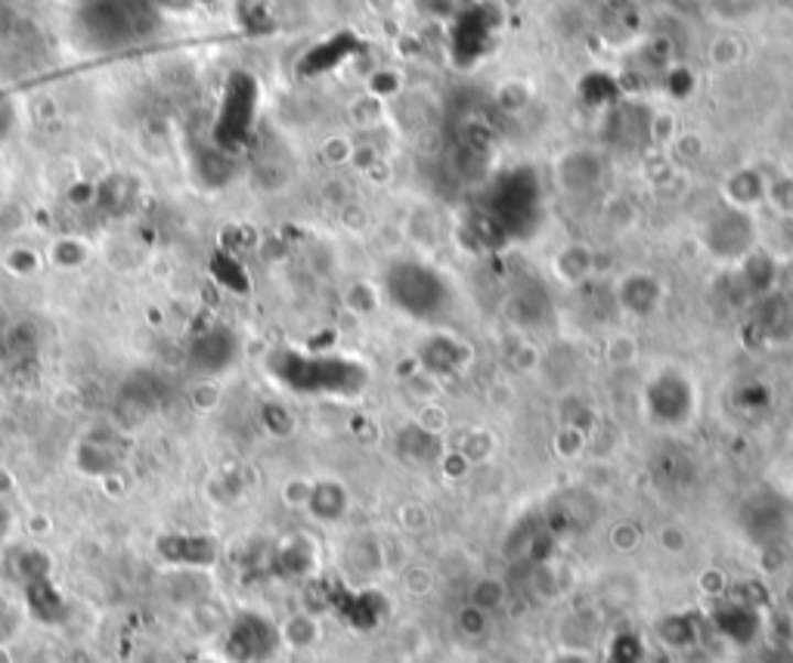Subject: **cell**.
Masks as SVG:
<instances>
[{
  "mask_svg": "<svg viewBox=\"0 0 793 663\" xmlns=\"http://www.w3.org/2000/svg\"><path fill=\"white\" fill-rule=\"evenodd\" d=\"M280 645V627L258 611L236 613L224 630V654L230 663H270Z\"/></svg>",
  "mask_w": 793,
  "mask_h": 663,
  "instance_id": "6da1fadb",
  "label": "cell"
},
{
  "mask_svg": "<svg viewBox=\"0 0 793 663\" xmlns=\"http://www.w3.org/2000/svg\"><path fill=\"white\" fill-rule=\"evenodd\" d=\"M189 360L202 376H217L236 360V338L230 329H211L198 335L196 345L189 350Z\"/></svg>",
  "mask_w": 793,
  "mask_h": 663,
  "instance_id": "7a4b0ae2",
  "label": "cell"
},
{
  "mask_svg": "<svg viewBox=\"0 0 793 663\" xmlns=\"http://www.w3.org/2000/svg\"><path fill=\"white\" fill-rule=\"evenodd\" d=\"M159 552L165 555V562H171L174 567H183V570H202L208 564H215L217 548L208 536H165Z\"/></svg>",
  "mask_w": 793,
  "mask_h": 663,
  "instance_id": "3957f363",
  "label": "cell"
},
{
  "mask_svg": "<svg viewBox=\"0 0 793 663\" xmlns=\"http://www.w3.org/2000/svg\"><path fill=\"white\" fill-rule=\"evenodd\" d=\"M94 246L84 236H56L47 246V261L59 270H82L90 264Z\"/></svg>",
  "mask_w": 793,
  "mask_h": 663,
  "instance_id": "277c9868",
  "label": "cell"
},
{
  "mask_svg": "<svg viewBox=\"0 0 793 663\" xmlns=\"http://www.w3.org/2000/svg\"><path fill=\"white\" fill-rule=\"evenodd\" d=\"M307 509H311V514H314L316 521H326V524L338 521V518L347 512L345 487L335 481L314 483L311 499H307Z\"/></svg>",
  "mask_w": 793,
  "mask_h": 663,
  "instance_id": "5b68a950",
  "label": "cell"
},
{
  "mask_svg": "<svg viewBox=\"0 0 793 663\" xmlns=\"http://www.w3.org/2000/svg\"><path fill=\"white\" fill-rule=\"evenodd\" d=\"M116 453L99 441H82L75 449V468L87 478H106L109 471H116Z\"/></svg>",
  "mask_w": 793,
  "mask_h": 663,
  "instance_id": "8992f818",
  "label": "cell"
},
{
  "mask_svg": "<svg viewBox=\"0 0 793 663\" xmlns=\"http://www.w3.org/2000/svg\"><path fill=\"white\" fill-rule=\"evenodd\" d=\"M280 635L285 645L311 648L319 639V623H316L314 613H295L282 623Z\"/></svg>",
  "mask_w": 793,
  "mask_h": 663,
  "instance_id": "52a82bcc",
  "label": "cell"
},
{
  "mask_svg": "<svg viewBox=\"0 0 793 663\" xmlns=\"http://www.w3.org/2000/svg\"><path fill=\"white\" fill-rule=\"evenodd\" d=\"M506 598H509V589H506V583L496 580V577H484L471 586V601L468 605H475L478 611H484L487 617H493L502 605H506Z\"/></svg>",
  "mask_w": 793,
  "mask_h": 663,
  "instance_id": "ba28073f",
  "label": "cell"
},
{
  "mask_svg": "<svg viewBox=\"0 0 793 663\" xmlns=\"http://www.w3.org/2000/svg\"><path fill=\"white\" fill-rule=\"evenodd\" d=\"M227 623H230V617H227V611L217 608V601H211V598L205 596L193 601V627H196L202 635L224 632L227 630Z\"/></svg>",
  "mask_w": 793,
  "mask_h": 663,
  "instance_id": "9c48e42d",
  "label": "cell"
},
{
  "mask_svg": "<svg viewBox=\"0 0 793 663\" xmlns=\"http://www.w3.org/2000/svg\"><path fill=\"white\" fill-rule=\"evenodd\" d=\"M44 264V258H41V251L32 249V246H13V249L3 254V267L19 276V280H25V276H34L37 270Z\"/></svg>",
  "mask_w": 793,
  "mask_h": 663,
  "instance_id": "30bf717a",
  "label": "cell"
},
{
  "mask_svg": "<svg viewBox=\"0 0 793 663\" xmlns=\"http://www.w3.org/2000/svg\"><path fill=\"white\" fill-rule=\"evenodd\" d=\"M487 623H490V617L484 611H478L475 605H468L463 613H456V627L468 635V639H478L487 632Z\"/></svg>",
  "mask_w": 793,
  "mask_h": 663,
  "instance_id": "8fae6325",
  "label": "cell"
},
{
  "mask_svg": "<svg viewBox=\"0 0 793 663\" xmlns=\"http://www.w3.org/2000/svg\"><path fill=\"white\" fill-rule=\"evenodd\" d=\"M193 406L196 410H215L217 406V384L215 382H198L196 388H193Z\"/></svg>",
  "mask_w": 793,
  "mask_h": 663,
  "instance_id": "7c38bea8",
  "label": "cell"
},
{
  "mask_svg": "<svg viewBox=\"0 0 793 663\" xmlns=\"http://www.w3.org/2000/svg\"><path fill=\"white\" fill-rule=\"evenodd\" d=\"M10 124H13V109H10V102L0 100V137L10 131Z\"/></svg>",
  "mask_w": 793,
  "mask_h": 663,
  "instance_id": "4fadbf2b",
  "label": "cell"
},
{
  "mask_svg": "<svg viewBox=\"0 0 793 663\" xmlns=\"http://www.w3.org/2000/svg\"><path fill=\"white\" fill-rule=\"evenodd\" d=\"M7 329H10V316H7V311H3V304H0V335H3V332H7Z\"/></svg>",
  "mask_w": 793,
  "mask_h": 663,
  "instance_id": "5bb4252c",
  "label": "cell"
},
{
  "mask_svg": "<svg viewBox=\"0 0 793 663\" xmlns=\"http://www.w3.org/2000/svg\"><path fill=\"white\" fill-rule=\"evenodd\" d=\"M3 174H7V152L0 150V181H3Z\"/></svg>",
  "mask_w": 793,
  "mask_h": 663,
  "instance_id": "9a60e30c",
  "label": "cell"
},
{
  "mask_svg": "<svg viewBox=\"0 0 793 663\" xmlns=\"http://www.w3.org/2000/svg\"><path fill=\"white\" fill-rule=\"evenodd\" d=\"M198 663H217V661H198Z\"/></svg>",
  "mask_w": 793,
  "mask_h": 663,
  "instance_id": "2e32d148",
  "label": "cell"
}]
</instances>
